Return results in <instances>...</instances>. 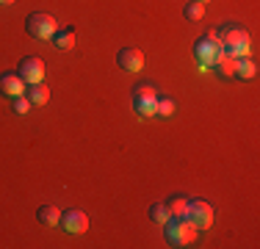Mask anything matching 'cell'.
<instances>
[{"label": "cell", "mask_w": 260, "mask_h": 249, "mask_svg": "<svg viewBox=\"0 0 260 249\" xmlns=\"http://www.w3.org/2000/svg\"><path fill=\"white\" fill-rule=\"evenodd\" d=\"M221 53H224V47H221V42H219V30H208L202 39L194 42V58H197V64H200V70L213 67Z\"/></svg>", "instance_id": "obj_1"}, {"label": "cell", "mask_w": 260, "mask_h": 249, "mask_svg": "<svg viewBox=\"0 0 260 249\" xmlns=\"http://www.w3.org/2000/svg\"><path fill=\"white\" fill-rule=\"evenodd\" d=\"M164 235L172 246H191L197 241V235H200V230L188 219H169L164 224Z\"/></svg>", "instance_id": "obj_2"}, {"label": "cell", "mask_w": 260, "mask_h": 249, "mask_svg": "<svg viewBox=\"0 0 260 249\" xmlns=\"http://www.w3.org/2000/svg\"><path fill=\"white\" fill-rule=\"evenodd\" d=\"M219 42H221V47H224V53L235 55V58L249 55V34H246L244 28H238V25H227V28H221Z\"/></svg>", "instance_id": "obj_3"}, {"label": "cell", "mask_w": 260, "mask_h": 249, "mask_svg": "<svg viewBox=\"0 0 260 249\" xmlns=\"http://www.w3.org/2000/svg\"><path fill=\"white\" fill-rule=\"evenodd\" d=\"M25 30L34 39H53V34L58 30V20H55L53 14H45V11H34V14H28L25 20Z\"/></svg>", "instance_id": "obj_4"}, {"label": "cell", "mask_w": 260, "mask_h": 249, "mask_svg": "<svg viewBox=\"0 0 260 249\" xmlns=\"http://www.w3.org/2000/svg\"><path fill=\"white\" fill-rule=\"evenodd\" d=\"M155 103H158L155 83L133 86V108L139 111V116H155Z\"/></svg>", "instance_id": "obj_5"}, {"label": "cell", "mask_w": 260, "mask_h": 249, "mask_svg": "<svg viewBox=\"0 0 260 249\" xmlns=\"http://www.w3.org/2000/svg\"><path fill=\"white\" fill-rule=\"evenodd\" d=\"M185 219L194 224L197 230H208L213 224V208H210L205 199H191L188 210H185Z\"/></svg>", "instance_id": "obj_6"}, {"label": "cell", "mask_w": 260, "mask_h": 249, "mask_svg": "<svg viewBox=\"0 0 260 249\" xmlns=\"http://www.w3.org/2000/svg\"><path fill=\"white\" fill-rule=\"evenodd\" d=\"M17 75H20L28 86L42 83V80H45V61H42L39 55H25V58L20 61V70H17Z\"/></svg>", "instance_id": "obj_7"}, {"label": "cell", "mask_w": 260, "mask_h": 249, "mask_svg": "<svg viewBox=\"0 0 260 249\" xmlns=\"http://www.w3.org/2000/svg\"><path fill=\"white\" fill-rule=\"evenodd\" d=\"M116 64L125 72H141L144 70V53L139 47H122L119 55H116Z\"/></svg>", "instance_id": "obj_8"}, {"label": "cell", "mask_w": 260, "mask_h": 249, "mask_svg": "<svg viewBox=\"0 0 260 249\" xmlns=\"http://www.w3.org/2000/svg\"><path fill=\"white\" fill-rule=\"evenodd\" d=\"M58 224L72 235H83L86 230H89V216H86L83 210H67V213H61Z\"/></svg>", "instance_id": "obj_9"}, {"label": "cell", "mask_w": 260, "mask_h": 249, "mask_svg": "<svg viewBox=\"0 0 260 249\" xmlns=\"http://www.w3.org/2000/svg\"><path fill=\"white\" fill-rule=\"evenodd\" d=\"M25 80L20 78L17 72H3L0 75V95H6V97H20V95H25Z\"/></svg>", "instance_id": "obj_10"}, {"label": "cell", "mask_w": 260, "mask_h": 249, "mask_svg": "<svg viewBox=\"0 0 260 249\" xmlns=\"http://www.w3.org/2000/svg\"><path fill=\"white\" fill-rule=\"evenodd\" d=\"M75 42H78V34H75V28H64V30H55L53 34V45L58 47V50H72L75 47Z\"/></svg>", "instance_id": "obj_11"}, {"label": "cell", "mask_w": 260, "mask_h": 249, "mask_svg": "<svg viewBox=\"0 0 260 249\" xmlns=\"http://www.w3.org/2000/svg\"><path fill=\"white\" fill-rule=\"evenodd\" d=\"M188 202H191V199L183 197V194H175V197H172L169 202H166V208H169V216H172V219H185Z\"/></svg>", "instance_id": "obj_12"}, {"label": "cell", "mask_w": 260, "mask_h": 249, "mask_svg": "<svg viewBox=\"0 0 260 249\" xmlns=\"http://www.w3.org/2000/svg\"><path fill=\"white\" fill-rule=\"evenodd\" d=\"M235 55H230V53H221L219 58H216V72L221 75V78H235Z\"/></svg>", "instance_id": "obj_13"}, {"label": "cell", "mask_w": 260, "mask_h": 249, "mask_svg": "<svg viewBox=\"0 0 260 249\" xmlns=\"http://www.w3.org/2000/svg\"><path fill=\"white\" fill-rule=\"evenodd\" d=\"M25 97L30 100V105H45L47 100H50V89H47L45 83H34L25 89Z\"/></svg>", "instance_id": "obj_14"}, {"label": "cell", "mask_w": 260, "mask_h": 249, "mask_svg": "<svg viewBox=\"0 0 260 249\" xmlns=\"http://www.w3.org/2000/svg\"><path fill=\"white\" fill-rule=\"evenodd\" d=\"M36 219L42 224H47V227H53V224L61 222V210L55 208V205H39V210H36Z\"/></svg>", "instance_id": "obj_15"}, {"label": "cell", "mask_w": 260, "mask_h": 249, "mask_svg": "<svg viewBox=\"0 0 260 249\" xmlns=\"http://www.w3.org/2000/svg\"><path fill=\"white\" fill-rule=\"evenodd\" d=\"M255 75H257V64L249 58V55H244V58L235 61V78L249 80V78H255Z\"/></svg>", "instance_id": "obj_16"}, {"label": "cell", "mask_w": 260, "mask_h": 249, "mask_svg": "<svg viewBox=\"0 0 260 249\" xmlns=\"http://www.w3.org/2000/svg\"><path fill=\"white\" fill-rule=\"evenodd\" d=\"M183 17H185L188 22H200L202 17H205V3H197V0H191V3L183 9Z\"/></svg>", "instance_id": "obj_17"}, {"label": "cell", "mask_w": 260, "mask_h": 249, "mask_svg": "<svg viewBox=\"0 0 260 249\" xmlns=\"http://www.w3.org/2000/svg\"><path fill=\"white\" fill-rule=\"evenodd\" d=\"M150 219L155 222V224H166V222L172 219L166 202H152V205H150Z\"/></svg>", "instance_id": "obj_18"}, {"label": "cell", "mask_w": 260, "mask_h": 249, "mask_svg": "<svg viewBox=\"0 0 260 249\" xmlns=\"http://www.w3.org/2000/svg\"><path fill=\"white\" fill-rule=\"evenodd\" d=\"M155 114L158 116H172V114H175V100H172V97H158Z\"/></svg>", "instance_id": "obj_19"}, {"label": "cell", "mask_w": 260, "mask_h": 249, "mask_svg": "<svg viewBox=\"0 0 260 249\" xmlns=\"http://www.w3.org/2000/svg\"><path fill=\"white\" fill-rule=\"evenodd\" d=\"M30 111V100L25 97V95H20V97H14V114H28Z\"/></svg>", "instance_id": "obj_20"}, {"label": "cell", "mask_w": 260, "mask_h": 249, "mask_svg": "<svg viewBox=\"0 0 260 249\" xmlns=\"http://www.w3.org/2000/svg\"><path fill=\"white\" fill-rule=\"evenodd\" d=\"M11 3H14V0H0V6H11Z\"/></svg>", "instance_id": "obj_21"}, {"label": "cell", "mask_w": 260, "mask_h": 249, "mask_svg": "<svg viewBox=\"0 0 260 249\" xmlns=\"http://www.w3.org/2000/svg\"><path fill=\"white\" fill-rule=\"evenodd\" d=\"M197 3H208V0H197Z\"/></svg>", "instance_id": "obj_22"}]
</instances>
